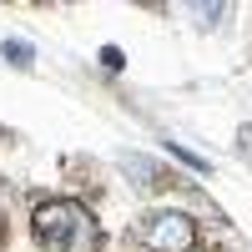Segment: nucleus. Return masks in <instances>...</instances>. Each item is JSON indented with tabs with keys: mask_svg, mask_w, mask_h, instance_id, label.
<instances>
[{
	"mask_svg": "<svg viewBox=\"0 0 252 252\" xmlns=\"http://www.w3.org/2000/svg\"><path fill=\"white\" fill-rule=\"evenodd\" d=\"M35 237L51 252H91L96 227H91V217H86L81 202H46L35 212Z\"/></svg>",
	"mask_w": 252,
	"mask_h": 252,
	"instance_id": "obj_1",
	"label": "nucleus"
},
{
	"mask_svg": "<svg viewBox=\"0 0 252 252\" xmlns=\"http://www.w3.org/2000/svg\"><path fill=\"white\" fill-rule=\"evenodd\" d=\"M141 242H146V252H192L197 247V227L182 212H157V217H146Z\"/></svg>",
	"mask_w": 252,
	"mask_h": 252,
	"instance_id": "obj_2",
	"label": "nucleus"
},
{
	"mask_svg": "<svg viewBox=\"0 0 252 252\" xmlns=\"http://www.w3.org/2000/svg\"><path fill=\"white\" fill-rule=\"evenodd\" d=\"M121 166H126V177H141V187H161L157 161H146V157H121Z\"/></svg>",
	"mask_w": 252,
	"mask_h": 252,
	"instance_id": "obj_3",
	"label": "nucleus"
},
{
	"mask_svg": "<svg viewBox=\"0 0 252 252\" xmlns=\"http://www.w3.org/2000/svg\"><path fill=\"white\" fill-rule=\"evenodd\" d=\"M5 61H15V66H31V46H26V40H5Z\"/></svg>",
	"mask_w": 252,
	"mask_h": 252,
	"instance_id": "obj_4",
	"label": "nucleus"
},
{
	"mask_svg": "<svg viewBox=\"0 0 252 252\" xmlns=\"http://www.w3.org/2000/svg\"><path fill=\"white\" fill-rule=\"evenodd\" d=\"M222 10H227V5H192V15L202 20V26H212V20H217Z\"/></svg>",
	"mask_w": 252,
	"mask_h": 252,
	"instance_id": "obj_5",
	"label": "nucleus"
},
{
	"mask_svg": "<svg viewBox=\"0 0 252 252\" xmlns=\"http://www.w3.org/2000/svg\"><path fill=\"white\" fill-rule=\"evenodd\" d=\"M237 152H242L247 166H252V126H242V131H237Z\"/></svg>",
	"mask_w": 252,
	"mask_h": 252,
	"instance_id": "obj_6",
	"label": "nucleus"
}]
</instances>
